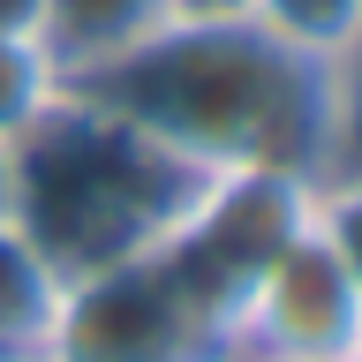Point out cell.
<instances>
[{
    "instance_id": "6da1fadb",
    "label": "cell",
    "mask_w": 362,
    "mask_h": 362,
    "mask_svg": "<svg viewBox=\"0 0 362 362\" xmlns=\"http://www.w3.org/2000/svg\"><path fill=\"white\" fill-rule=\"evenodd\" d=\"M129 129L189 158L197 174L325 181L339 166L332 61L272 38L264 23H158L113 61L68 76Z\"/></svg>"
},
{
    "instance_id": "7a4b0ae2",
    "label": "cell",
    "mask_w": 362,
    "mask_h": 362,
    "mask_svg": "<svg viewBox=\"0 0 362 362\" xmlns=\"http://www.w3.org/2000/svg\"><path fill=\"white\" fill-rule=\"evenodd\" d=\"M204 174L144 129H129L113 106L83 98L68 83L61 106L38 113L16 136V189H8V219L76 279L113 257L158 249L197 204Z\"/></svg>"
},
{
    "instance_id": "3957f363",
    "label": "cell",
    "mask_w": 362,
    "mask_h": 362,
    "mask_svg": "<svg viewBox=\"0 0 362 362\" xmlns=\"http://www.w3.org/2000/svg\"><path fill=\"white\" fill-rule=\"evenodd\" d=\"M38 362H219V310L166 249L76 272Z\"/></svg>"
},
{
    "instance_id": "277c9868",
    "label": "cell",
    "mask_w": 362,
    "mask_h": 362,
    "mask_svg": "<svg viewBox=\"0 0 362 362\" xmlns=\"http://www.w3.org/2000/svg\"><path fill=\"white\" fill-rule=\"evenodd\" d=\"M362 325V294L317 219L249 279L219 317V362H339Z\"/></svg>"
},
{
    "instance_id": "5b68a950",
    "label": "cell",
    "mask_w": 362,
    "mask_h": 362,
    "mask_svg": "<svg viewBox=\"0 0 362 362\" xmlns=\"http://www.w3.org/2000/svg\"><path fill=\"white\" fill-rule=\"evenodd\" d=\"M68 272L0 211V362H38L53 317H61Z\"/></svg>"
},
{
    "instance_id": "8992f818",
    "label": "cell",
    "mask_w": 362,
    "mask_h": 362,
    "mask_svg": "<svg viewBox=\"0 0 362 362\" xmlns=\"http://www.w3.org/2000/svg\"><path fill=\"white\" fill-rule=\"evenodd\" d=\"M166 23V0H53V23H45V45L68 76L113 61L121 45H136L144 30Z\"/></svg>"
},
{
    "instance_id": "52a82bcc",
    "label": "cell",
    "mask_w": 362,
    "mask_h": 362,
    "mask_svg": "<svg viewBox=\"0 0 362 362\" xmlns=\"http://www.w3.org/2000/svg\"><path fill=\"white\" fill-rule=\"evenodd\" d=\"M68 90V68L53 61V45L45 38H0V136L16 144L38 113L61 106Z\"/></svg>"
},
{
    "instance_id": "ba28073f",
    "label": "cell",
    "mask_w": 362,
    "mask_h": 362,
    "mask_svg": "<svg viewBox=\"0 0 362 362\" xmlns=\"http://www.w3.org/2000/svg\"><path fill=\"white\" fill-rule=\"evenodd\" d=\"M249 23H264L272 38L302 45L317 61H339L355 45V30H362V0H257Z\"/></svg>"
},
{
    "instance_id": "9c48e42d",
    "label": "cell",
    "mask_w": 362,
    "mask_h": 362,
    "mask_svg": "<svg viewBox=\"0 0 362 362\" xmlns=\"http://www.w3.org/2000/svg\"><path fill=\"white\" fill-rule=\"evenodd\" d=\"M310 219L317 234L332 242V257L347 264V279H355L362 294V166H332V174L310 189Z\"/></svg>"
},
{
    "instance_id": "30bf717a",
    "label": "cell",
    "mask_w": 362,
    "mask_h": 362,
    "mask_svg": "<svg viewBox=\"0 0 362 362\" xmlns=\"http://www.w3.org/2000/svg\"><path fill=\"white\" fill-rule=\"evenodd\" d=\"M332 83H339V166H362V30L332 61Z\"/></svg>"
},
{
    "instance_id": "8fae6325",
    "label": "cell",
    "mask_w": 362,
    "mask_h": 362,
    "mask_svg": "<svg viewBox=\"0 0 362 362\" xmlns=\"http://www.w3.org/2000/svg\"><path fill=\"white\" fill-rule=\"evenodd\" d=\"M53 0H0V38H45Z\"/></svg>"
},
{
    "instance_id": "7c38bea8",
    "label": "cell",
    "mask_w": 362,
    "mask_h": 362,
    "mask_svg": "<svg viewBox=\"0 0 362 362\" xmlns=\"http://www.w3.org/2000/svg\"><path fill=\"white\" fill-rule=\"evenodd\" d=\"M257 0H166V23H234Z\"/></svg>"
},
{
    "instance_id": "4fadbf2b",
    "label": "cell",
    "mask_w": 362,
    "mask_h": 362,
    "mask_svg": "<svg viewBox=\"0 0 362 362\" xmlns=\"http://www.w3.org/2000/svg\"><path fill=\"white\" fill-rule=\"evenodd\" d=\"M8 189H16V144L0 136V211H8Z\"/></svg>"
},
{
    "instance_id": "5bb4252c",
    "label": "cell",
    "mask_w": 362,
    "mask_h": 362,
    "mask_svg": "<svg viewBox=\"0 0 362 362\" xmlns=\"http://www.w3.org/2000/svg\"><path fill=\"white\" fill-rule=\"evenodd\" d=\"M339 362H362V325H355V339H347V347H339Z\"/></svg>"
}]
</instances>
